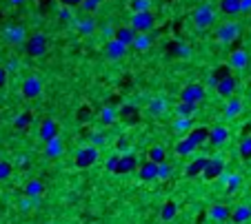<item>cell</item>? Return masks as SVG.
Masks as SVG:
<instances>
[{"instance_id": "1", "label": "cell", "mask_w": 251, "mask_h": 224, "mask_svg": "<svg viewBox=\"0 0 251 224\" xmlns=\"http://www.w3.org/2000/svg\"><path fill=\"white\" fill-rule=\"evenodd\" d=\"M47 49H49V38L43 31L31 34L29 38H27V43H24V53L31 58H43L45 53H47Z\"/></svg>"}, {"instance_id": "2", "label": "cell", "mask_w": 251, "mask_h": 224, "mask_svg": "<svg viewBox=\"0 0 251 224\" xmlns=\"http://www.w3.org/2000/svg\"><path fill=\"white\" fill-rule=\"evenodd\" d=\"M131 27L136 34H151L156 27V16L151 11H142V14L131 16Z\"/></svg>"}, {"instance_id": "3", "label": "cell", "mask_w": 251, "mask_h": 224, "mask_svg": "<svg viewBox=\"0 0 251 224\" xmlns=\"http://www.w3.org/2000/svg\"><path fill=\"white\" fill-rule=\"evenodd\" d=\"M193 24L198 29H209L213 24V20H216V9H213L211 5H200L193 9Z\"/></svg>"}, {"instance_id": "4", "label": "cell", "mask_w": 251, "mask_h": 224, "mask_svg": "<svg viewBox=\"0 0 251 224\" xmlns=\"http://www.w3.org/2000/svg\"><path fill=\"white\" fill-rule=\"evenodd\" d=\"M96 160H98V149L93 147V144L78 149L76 157H73V162H76L78 169H89L91 164H96Z\"/></svg>"}, {"instance_id": "5", "label": "cell", "mask_w": 251, "mask_h": 224, "mask_svg": "<svg viewBox=\"0 0 251 224\" xmlns=\"http://www.w3.org/2000/svg\"><path fill=\"white\" fill-rule=\"evenodd\" d=\"M205 95H207L205 87L198 85V82H193V85H187L183 91H180V102H191V105H198V102L205 100Z\"/></svg>"}, {"instance_id": "6", "label": "cell", "mask_w": 251, "mask_h": 224, "mask_svg": "<svg viewBox=\"0 0 251 224\" xmlns=\"http://www.w3.org/2000/svg\"><path fill=\"white\" fill-rule=\"evenodd\" d=\"M238 36H240V27H238V22H233V20L220 24L216 31V38L220 40V43H233V40H238Z\"/></svg>"}, {"instance_id": "7", "label": "cell", "mask_w": 251, "mask_h": 224, "mask_svg": "<svg viewBox=\"0 0 251 224\" xmlns=\"http://www.w3.org/2000/svg\"><path fill=\"white\" fill-rule=\"evenodd\" d=\"M222 173H225V160H222V156L209 157V164H207V169H205V173H203L205 180H207V182L218 180Z\"/></svg>"}, {"instance_id": "8", "label": "cell", "mask_w": 251, "mask_h": 224, "mask_svg": "<svg viewBox=\"0 0 251 224\" xmlns=\"http://www.w3.org/2000/svg\"><path fill=\"white\" fill-rule=\"evenodd\" d=\"M43 93V80L36 76H29L24 78L23 82V95L27 98V100H34V98H38V95Z\"/></svg>"}, {"instance_id": "9", "label": "cell", "mask_w": 251, "mask_h": 224, "mask_svg": "<svg viewBox=\"0 0 251 224\" xmlns=\"http://www.w3.org/2000/svg\"><path fill=\"white\" fill-rule=\"evenodd\" d=\"M27 31H24V27H20V24H9V27H5V40L11 45H20V43H27Z\"/></svg>"}, {"instance_id": "10", "label": "cell", "mask_w": 251, "mask_h": 224, "mask_svg": "<svg viewBox=\"0 0 251 224\" xmlns=\"http://www.w3.org/2000/svg\"><path fill=\"white\" fill-rule=\"evenodd\" d=\"M38 135H40V140H43L45 144L51 142V140H56V138H58V122H56V120H51V118H47L43 124H40Z\"/></svg>"}, {"instance_id": "11", "label": "cell", "mask_w": 251, "mask_h": 224, "mask_svg": "<svg viewBox=\"0 0 251 224\" xmlns=\"http://www.w3.org/2000/svg\"><path fill=\"white\" fill-rule=\"evenodd\" d=\"M158 169H160V164L151 162V160H145V162H140V167H138V178H140L142 182H154V180H158Z\"/></svg>"}, {"instance_id": "12", "label": "cell", "mask_w": 251, "mask_h": 224, "mask_svg": "<svg viewBox=\"0 0 251 224\" xmlns=\"http://www.w3.org/2000/svg\"><path fill=\"white\" fill-rule=\"evenodd\" d=\"M140 162H138V157L134 153H122L120 156V164H118V176H125V173H134L138 171Z\"/></svg>"}, {"instance_id": "13", "label": "cell", "mask_w": 251, "mask_h": 224, "mask_svg": "<svg viewBox=\"0 0 251 224\" xmlns=\"http://www.w3.org/2000/svg\"><path fill=\"white\" fill-rule=\"evenodd\" d=\"M127 49L129 47H125V45H120L118 40H107V45H105V56L109 58V60H120V58H125L127 56Z\"/></svg>"}, {"instance_id": "14", "label": "cell", "mask_w": 251, "mask_h": 224, "mask_svg": "<svg viewBox=\"0 0 251 224\" xmlns=\"http://www.w3.org/2000/svg\"><path fill=\"white\" fill-rule=\"evenodd\" d=\"M236 89H238V82H236V78H233V76H229V78H225V80H220V82H218V87H216L218 95L227 98V100H229V98H233Z\"/></svg>"}, {"instance_id": "15", "label": "cell", "mask_w": 251, "mask_h": 224, "mask_svg": "<svg viewBox=\"0 0 251 224\" xmlns=\"http://www.w3.org/2000/svg\"><path fill=\"white\" fill-rule=\"evenodd\" d=\"M207 164H209V157L207 156H200V157H196L191 164H189L187 169H184V176L187 178H196V176H203L205 173V169H207Z\"/></svg>"}, {"instance_id": "16", "label": "cell", "mask_w": 251, "mask_h": 224, "mask_svg": "<svg viewBox=\"0 0 251 224\" xmlns=\"http://www.w3.org/2000/svg\"><path fill=\"white\" fill-rule=\"evenodd\" d=\"M43 193H45V182L38 180V178H34V180H29L27 184H24V196L29 198V200L36 202Z\"/></svg>"}, {"instance_id": "17", "label": "cell", "mask_w": 251, "mask_h": 224, "mask_svg": "<svg viewBox=\"0 0 251 224\" xmlns=\"http://www.w3.org/2000/svg\"><path fill=\"white\" fill-rule=\"evenodd\" d=\"M136 31H134V27H118L116 29V36H114V40H118L120 45H125V47H131L134 45V40H136Z\"/></svg>"}, {"instance_id": "18", "label": "cell", "mask_w": 251, "mask_h": 224, "mask_svg": "<svg viewBox=\"0 0 251 224\" xmlns=\"http://www.w3.org/2000/svg\"><path fill=\"white\" fill-rule=\"evenodd\" d=\"M229 138V129L227 127H222V124H218V127H213V129H209V142L216 144V147H220V144H225Z\"/></svg>"}, {"instance_id": "19", "label": "cell", "mask_w": 251, "mask_h": 224, "mask_svg": "<svg viewBox=\"0 0 251 224\" xmlns=\"http://www.w3.org/2000/svg\"><path fill=\"white\" fill-rule=\"evenodd\" d=\"M118 118L125 120V124H136L138 118H140V113H138V109H136L134 105H122L120 109H118Z\"/></svg>"}, {"instance_id": "20", "label": "cell", "mask_w": 251, "mask_h": 224, "mask_svg": "<svg viewBox=\"0 0 251 224\" xmlns=\"http://www.w3.org/2000/svg\"><path fill=\"white\" fill-rule=\"evenodd\" d=\"M187 138L191 140L196 147H200V144L209 142V129L207 127H193V129L187 134Z\"/></svg>"}, {"instance_id": "21", "label": "cell", "mask_w": 251, "mask_h": 224, "mask_svg": "<svg viewBox=\"0 0 251 224\" xmlns=\"http://www.w3.org/2000/svg\"><path fill=\"white\" fill-rule=\"evenodd\" d=\"M251 220V206L249 204H240L236 209H231V222L236 224H245Z\"/></svg>"}, {"instance_id": "22", "label": "cell", "mask_w": 251, "mask_h": 224, "mask_svg": "<svg viewBox=\"0 0 251 224\" xmlns=\"http://www.w3.org/2000/svg\"><path fill=\"white\" fill-rule=\"evenodd\" d=\"M247 65H249V53H247L245 49H236V51L231 53L229 67H233V69H245Z\"/></svg>"}, {"instance_id": "23", "label": "cell", "mask_w": 251, "mask_h": 224, "mask_svg": "<svg viewBox=\"0 0 251 224\" xmlns=\"http://www.w3.org/2000/svg\"><path fill=\"white\" fill-rule=\"evenodd\" d=\"M76 27H78V34H80V36H91L93 31H96L98 24H96V18H91V16H85V18L78 20Z\"/></svg>"}, {"instance_id": "24", "label": "cell", "mask_w": 251, "mask_h": 224, "mask_svg": "<svg viewBox=\"0 0 251 224\" xmlns=\"http://www.w3.org/2000/svg\"><path fill=\"white\" fill-rule=\"evenodd\" d=\"M229 76H231V67H229V65H220V67H216L213 69V73L209 76V85L216 89L218 82L225 80V78H229Z\"/></svg>"}, {"instance_id": "25", "label": "cell", "mask_w": 251, "mask_h": 224, "mask_svg": "<svg viewBox=\"0 0 251 224\" xmlns=\"http://www.w3.org/2000/svg\"><path fill=\"white\" fill-rule=\"evenodd\" d=\"M220 11L225 16H236L242 11V0H220Z\"/></svg>"}, {"instance_id": "26", "label": "cell", "mask_w": 251, "mask_h": 224, "mask_svg": "<svg viewBox=\"0 0 251 224\" xmlns=\"http://www.w3.org/2000/svg\"><path fill=\"white\" fill-rule=\"evenodd\" d=\"M167 51H169L174 58H183V60L191 56V47L184 43H169L167 45Z\"/></svg>"}, {"instance_id": "27", "label": "cell", "mask_w": 251, "mask_h": 224, "mask_svg": "<svg viewBox=\"0 0 251 224\" xmlns=\"http://www.w3.org/2000/svg\"><path fill=\"white\" fill-rule=\"evenodd\" d=\"M209 218L218 220V222H222V220H231V209L225 206V204H213L211 209H209Z\"/></svg>"}, {"instance_id": "28", "label": "cell", "mask_w": 251, "mask_h": 224, "mask_svg": "<svg viewBox=\"0 0 251 224\" xmlns=\"http://www.w3.org/2000/svg\"><path fill=\"white\" fill-rule=\"evenodd\" d=\"M176 213H178V204H176L174 200L164 202L162 209H160V220H164V222H171V220L176 218Z\"/></svg>"}, {"instance_id": "29", "label": "cell", "mask_w": 251, "mask_h": 224, "mask_svg": "<svg viewBox=\"0 0 251 224\" xmlns=\"http://www.w3.org/2000/svg\"><path fill=\"white\" fill-rule=\"evenodd\" d=\"M151 43H154V36H149V34H138L131 47H134L136 51H147V49L151 47Z\"/></svg>"}, {"instance_id": "30", "label": "cell", "mask_w": 251, "mask_h": 224, "mask_svg": "<svg viewBox=\"0 0 251 224\" xmlns=\"http://www.w3.org/2000/svg\"><path fill=\"white\" fill-rule=\"evenodd\" d=\"M147 160H151V162H156V164H162L164 160H167V151H164V147H160V144L151 147V149H149V156H147Z\"/></svg>"}, {"instance_id": "31", "label": "cell", "mask_w": 251, "mask_h": 224, "mask_svg": "<svg viewBox=\"0 0 251 224\" xmlns=\"http://www.w3.org/2000/svg\"><path fill=\"white\" fill-rule=\"evenodd\" d=\"M63 151H65V144H63V140H60V138L47 142V147H45V153H47L49 157H58Z\"/></svg>"}, {"instance_id": "32", "label": "cell", "mask_w": 251, "mask_h": 224, "mask_svg": "<svg viewBox=\"0 0 251 224\" xmlns=\"http://www.w3.org/2000/svg\"><path fill=\"white\" fill-rule=\"evenodd\" d=\"M240 111H242V102L238 100V98H229L227 105H225V115H227V118H236Z\"/></svg>"}, {"instance_id": "33", "label": "cell", "mask_w": 251, "mask_h": 224, "mask_svg": "<svg viewBox=\"0 0 251 224\" xmlns=\"http://www.w3.org/2000/svg\"><path fill=\"white\" fill-rule=\"evenodd\" d=\"M196 107L198 105H191V102H178L176 115H178V118H191V115L196 113Z\"/></svg>"}, {"instance_id": "34", "label": "cell", "mask_w": 251, "mask_h": 224, "mask_svg": "<svg viewBox=\"0 0 251 224\" xmlns=\"http://www.w3.org/2000/svg\"><path fill=\"white\" fill-rule=\"evenodd\" d=\"M193 151H196V144H193L189 138H183L178 144H176V153H178V156H191Z\"/></svg>"}, {"instance_id": "35", "label": "cell", "mask_w": 251, "mask_h": 224, "mask_svg": "<svg viewBox=\"0 0 251 224\" xmlns=\"http://www.w3.org/2000/svg\"><path fill=\"white\" fill-rule=\"evenodd\" d=\"M31 120H34V115L29 113V111H24V113H20V115H16V120H14V124H16V129H20V131H24L27 127L31 124Z\"/></svg>"}, {"instance_id": "36", "label": "cell", "mask_w": 251, "mask_h": 224, "mask_svg": "<svg viewBox=\"0 0 251 224\" xmlns=\"http://www.w3.org/2000/svg\"><path fill=\"white\" fill-rule=\"evenodd\" d=\"M116 118H118V111L114 109V107H105V109H102V113H100L102 124H114Z\"/></svg>"}, {"instance_id": "37", "label": "cell", "mask_w": 251, "mask_h": 224, "mask_svg": "<svg viewBox=\"0 0 251 224\" xmlns=\"http://www.w3.org/2000/svg\"><path fill=\"white\" fill-rule=\"evenodd\" d=\"M242 160H251V135H245L240 142V149H238Z\"/></svg>"}, {"instance_id": "38", "label": "cell", "mask_w": 251, "mask_h": 224, "mask_svg": "<svg viewBox=\"0 0 251 224\" xmlns=\"http://www.w3.org/2000/svg\"><path fill=\"white\" fill-rule=\"evenodd\" d=\"M174 129L180 131V134H189V131L193 129V124H191V118H178L174 122Z\"/></svg>"}, {"instance_id": "39", "label": "cell", "mask_w": 251, "mask_h": 224, "mask_svg": "<svg viewBox=\"0 0 251 224\" xmlns=\"http://www.w3.org/2000/svg\"><path fill=\"white\" fill-rule=\"evenodd\" d=\"M167 109V102H164V98H154V100L149 102V111L151 113H162V111Z\"/></svg>"}, {"instance_id": "40", "label": "cell", "mask_w": 251, "mask_h": 224, "mask_svg": "<svg viewBox=\"0 0 251 224\" xmlns=\"http://www.w3.org/2000/svg\"><path fill=\"white\" fill-rule=\"evenodd\" d=\"M151 0H131V9L134 14H142V11H149Z\"/></svg>"}, {"instance_id": "41", "label": "cell", "mask_w": 251, "mask_h": 224, "mask_svg": "<svg viewBox=\"0 0 251 224\" xmlns=\"http://www.w3.org/2000/svg\"><path fill=\"white\" fill-rule=\"evenodd\" d=\"M11 171H14L11 162H7V160H0V182H2V180H9Z\"/></svg>"}, {"instance_id": "42", "label": "cell", "mask_w": 251, "mask_h": 224, "mask_svg": "<svg viewBox=\"0 0 251 224\" xmlns=\"http://www.w3.org/2000/svg\"><path fill=\"white\" fill-rule=\"evenodd\" d=\"M89 142H91L93 147L98 149V147H102V144L107 142V135L102 134V131H96V134H91V135H89Z\"/></svg>"}, {"instance_id": "43", "label": "cell", "mask_w": 251, "mask_h": 224, "mask_svg": "<svg viewBox=\"0 0 251 224\" xmlns=\"http://www.w3.org/2000/svg\"><path fill=\"white\" fill-rule=\"evenodd\" d=\"M100 5H102V0H85V2H82V9L87 11V16H91Z\"/></svg>"}, {"instance_id": "44", "label": "cell", "mask_w": 251, "mask_h": 224, "mask_svg": "<svg viewBox=\"0 0 251 224\" xmlns=\"http://www.w3.org/2000/svg\"><path fill=\"white\" fill-rule=\"evenodd\" d=\"M118 164H120V156H109L107 157V171L118 173Z\"/></svg>"}, {"instance_id": "45", "label": "cell", "mask_w": 251, "mask_h": 224, "mask_svg": "<svg viewBox=\"0 0 251 224\" xmlns=\"http://www.w3.org/2000/svg\"><path fill=\"white\" fill-rule=\"evenodd\" d=\"M240 186V176H227V191L233 193V191Z\"/></svg>"}, {"instance_id": "46", "label": "cell", "mask_w": 251, "mask_h": 224, "mask_svg": "<svg viewBox=\"0 0 251 224\" xmlns=\"http://www.w3.org/2000/svg\"><path fill=\"white\" fill-rule=\"evenodd\" d=\"M87 120H91V109H89V107H80V111H78V122L85 124Z\"/></svg>"}, {"instance_id": "47", "label": "cell", "mask_w": 251, "mask_h": 224, "mask_svg": "<svg viewBox=\"0 0 251 224\" xmlns=\"http://www.w3.org/2000/svg\"><path fill=\"white\" fill-rule=\"evenodd\" d=\"M169 173H171L169 164H167V162L160 164V169H158V178H160V180H167V176H169Z\"/></svg>"}, {"instance_id": "48", "label": "cell", "mask_w": 251, "mask_h": 224, "mask_svg": "<svg viewBox=\"0 0 251 224\" xmlns=\"http://www.w3.org/2000/svg\"><path fill=\"white\" fill-rule=\"evenodd\" d=\"M63 7H67V9H73V7H82V2L85 0H58Z\"/></svg>"}, {"instance_id": "49", "label": "cell", "mask_w": 251, "mask_h": 224, "mask_svg": "<svg viewBox=\"0 0 251 224\" xmlns=\"http://www.w3.org/2000/svg\"><path fill=\"white\" fill-rule=\"evenodd\" d=\"M7 73L9 71H7L5 67H0V89H5L7 87Z\"/></svg>"}, {"instance_id": "50", "label": "cell", "mask_w": 251, "mask_h": 224, "mask_svg": "<svg viewBox=\"0 0 251 224\" xmlns=\"http://www.w3.org/2000/svg\"><path fill=\"white\" fill-rule=\"evenodd\" d=\"M127 147H129V140H127V138H118V151H127Z\"/></svg>"}, {"instance_id": "51", "label": "cell", "mask_w": 251, "mask_h": 224, "mask_svg": "<svg viewBox=\"0 0 251 224\" xmlns=\"http://www.w3.org/2000/svg\"><path fill=\"white\" fill-rule=\"evenodd\" d=\"M69 16H71V9H67V7H63V11H60V18H63L65 22H67V20H69Z\"/></svg>"}, {"instance_id": "52", "label": "cell", "mask_w": 251, "mask_h": 224, "mask_svg": "<svg viewBox=\"0 0 251 224\" xmlns=\"http://www.w3.org/2000/svg\"><path fill=\"white\" fill-rule=\"evenodd\" d=\"M16 67H18V60H9V65H7L5 69H7V71H14Z\"/></svg>"}, {"instance_id": "53", "label": "cell", "mask_w": 251, "mask_h": 224, "mask_svg": "<svg viewBox=\"0 0 251 224\" xmlns=\"http://www.w3.org/2000/svg\"><path fill=\"white\" fill-rule=\"evenodd\" d=\"M242 11H251V0H242Z\"/></svg>"}, {"instance_id": "54", "label": "cell", "mask_w": 251, "mask_h": 224, "mask_svg": "<svg viewBox=\"0 0 251 224\" xmlns=\"http://www.w3.org/2000/svg\"><path fill=\"white\" fill-rule=\"evenodd\" d=\"M7 2H11V5H23L24 0H7Z\"/></svg>"}, {"instance_id": "55", "label": "cell", "mask_w": 251, "mask_h": 224, "mask_svg": "<svg viewBox=\"0 0 251 224\" xmlns=\"http://www.w3.org/2000/svg\"><path fill=\"white\" fill-rule=\"evenodd\" d=\"M0 160H2V156H0Z\"/></svg>"}]
</instances>
